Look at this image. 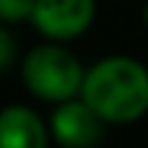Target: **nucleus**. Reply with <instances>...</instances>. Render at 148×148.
Here are the masks:
<instances>
[{"label": "nucleus", "mask_w": 148, "mask_h": 148, "mask_svg": "<svg viewBox=\"0 0 148 148\" xmlns=\"http://www.w3.org/2000/svg\"><path fill=\"white\" fill-rule=\"evenodd\" d=\"M11 60H14V38H11L8 30L0 25V71L8 69Z\"/></svg>", "instance_id": "nucleus-7"}, {"label": "nucleus", "mask_w": 148, "mask_h": 148, "mask_svg": "<svg viewBox=\"0 0 148 148\" xmlns=\"http://www.w3.org/2000/svg\"><path fill=\"white\" fill-rule=\"evenodd\" d=\"M36 0H0V19L3 22H25L30 19Z\"/></svg>", "instance_id": "nucleus-6"}, {"label": "nucleus", "mask_w": 148, "mask_h": 148, "mask_svg": "<svg viewBox=\"0 0 148 148\" xmlns=\"http://www.w3.org/2000/svg\"><path fill=\"white\" fill-rule=\"evenodd\" d=\"M143 14H145V22H148V5H145V11H143Z\"/></svg>", "instance_id": "nucleus-8"}, {"label": "nucleus", "mask_w": 148, "mask_h": 148, "mask_svg": "<svg viewBox=\"0 0 148 148\" xmlns=\"http://www.w3.org/2000/svg\"><path fill=\"white\" fill-rule=\"evenodd\" d=\"M22 79L27 90L47 101H66L82 90L85 71L79 60L60 44H41L22 60Z\"/></svg>", "instance_id": "nucleus-2"}, {"label": "nucleus", "mask_w": 148, "mask_h": 148, "mask_svg": "<svg viewBox=\"0 0 148 148\" xmlns=\"http://www.w3.org/2000/svg\"><path fill=\"white\" fill-rule=\"evenodd\" d=\"M49 134L33 110L11 104L0 110V148H44Z\"/></svg>", "instance_id": "nucleus-5"}, {"label": "nucleus", "mask_w": 148, "mask_h": 148, "mask_svg": "<svg viewBox=\"0 0 148 148\" xmlns=\"http://www.w3.org/2000/svg\"><path fill=\"white\" fill-rule=\"evenodd\" d=\"M96 16V0H36L30 22L41 36L52 41L77 38Z\"/></svg>", "instance_id": "nucleus-3"}, {"label": "nucleus", "mask_w": 148, "mask_h": 148, "mask_svg": "<svg viewBox=\"0 0 148 148\" xmlns=\"http://www.w3.org/2000/svg\"><path fill=\"white\" fill-rule=\"evenodd\" d=\"M82 99L107 123H129L148 112V69L126 55L104 58L85 71Z\"/></svg>", "instance_id": "nucleus-1"}, {"label": "nucleus", "mask_w": 148, "mask_h": 148, "mask_svg": "<svg viewBox=\"0 0 148 148\" xmlns=\"http://www.w3.org/2000/svg\"><path fill=\"white\" fill-rule=\"evenodd\" d=\"M104 118L93 110L85 99H66L60 107H55L49 132L60 145L69 148H85L104 140Z\"/></svg>", "instance_id": "nucleus-4"}]
</instances>
